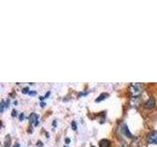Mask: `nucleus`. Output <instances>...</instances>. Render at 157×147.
Returning a JSON list of instances; mask_svg holds the SVG:
<instances>
[{"instance_id": "f3484780", "label": "nucleus", "mask_w": 157, "mask_h": 147, "mask_svg": "<svg viewBox=\"0 0 157 147\" xmlns=\"http://www.w3.org/2000/svg\"><path fill=\"white\" fill-rule=\"evenodd\" d=\"M91 147H94V146H91Z\"/></svg>"}, {"instance_id": "6e6552de", "label": "nucleus", "mask_w": 157, "mask_h": 147, "mask_svg": "<svg viewBox=\"0 0 157 147\" xmlns=\"http://www.w3.org/2000/svg\"><path fill=\"white\" fill-rule=\"evenodd\" d=\"M4 108H5V102L2 100V101H1V108H0V111L3 112V111H4Z\"/></svg>"}, {"instance_id": "7ed1b4c3", "label": "nucleus", "mask_w": 157, "mask_h": 147, "mask_svg": "<svg viewBox=\"0 0 157 147\" xmlns=\"http://www.w3.org/2000/svg\"><path fill=\"white\" fill-rule=\"evenodd\" d=\"M154 106H155V99L153 97H150L149 99L144 103V107L147 108V109H152V108H154Z\"/></svg>"}, {"instance_id": "f257e3e1", "label": "nucleus", "mask_w": 157, "mask_h": 147, "mask_svg": "<svg viewBox=\"0 0 157 147\" xmlns=\"http://www.w3.org/2000/svg\"><path fill=\"white\" fill-rule=\"evenodd\" d=\"M130 91L134 96L139 95L141 92V85H139V83H134V85H132L130 86Z\"/></svg>"}, {"instance_id": "2eb2a0df", "label": "nucleus", "mask_w": 157, "mask_h": 147, "mask_svg": "<svg viewBox=\"0 0 157 147\" xmlns=\"http://www.w3.org/2000/svg\"><path fill=\"white\" fill-rule=\"evenodd\" d=\"M37 144H38V146H41V144H42V143H41L40 141H38V142H37Z\"/></svg>"}, {"instance_id": "f8f14e48", "label": "nucleus", "mask_w": 157, "mask_h": 147, "mask_svg": "<svg viewBox=\"0 0 157 147\" xmlns=\"http://www.w3.org/2000/svg\"><path fill=\"white\" fill-rule=\"evenodd\" d=\"M29 94H31V95H36V92H33H33H32V91H29Z\"/></svg>"}, {"instance_id": "9d476101", "label": "nucleus", "mask_w": 157, "mask_h": 147, "mask_svg": "<svg viewBox=\"0 0 157 147\" xmlns=\"http://www.w3.org/2000/svg\"><path fill=\"white\" fill-rule=\"evenodd\" d=\"M23 93H29V88L28 87L24 88V89H23Z\"/></svg>"}, {"instance_id": "dca6fc26", "label": "nucleus", "mask_w": 157, "mask_h": 147, "mask_svg": "<svg viewBox=\"0 0 157 147\" xmlns=\"http://www.w3.org/2000/svg\"><path fill=\"white\" fill-rule=\"evenodd\" d=\"M14 147H20V145H19V144H18V143H17V144H16V145H15V146H14Z\"/></svg>"}, {"instance_id": "f03ea898", "label": "nucleus", "mask_w": 157, "mask_h": 147, "mask_svg": "<svg viewBox=\"0 0 157 147\" xmlns=\"http://www.w3.org/2000/svg\"><path fill=\"white\" fill-rule=\"evenodd\" d=\"M147 141H148L149 143L157 144V130H153L150 132L148 134V137H147Z\"/></svg>"}, {"instance_id": "1a4fd4ad", "label": "nucleus", "mask_w": 157, "mask_h": 147, "mask_svg": "<svg viewBox=\"0 0 157 147\" xmlns=\"http://www.w3.org/2000/svg\"><path fill=\"white\" fill-rule=\"evenodd\" d=\"M72 127H73V130H77V126H76V123H75V122H73V123H72Z\"/></svg>"}, {"instance_id": "0eeeda50", "label": "nucleus", "mask_w": 157, "mask_h": 147, "mask_svg": "<svg viewBox=\"0 0 157 147\" xmlns=\"http://www.w3.org/2000/svg\"><path fill=\"white\" fill-rule=\"evenodd\" d=\"M106 97H108V94H107V93H103V94H101V95L98 96V98L96 99V102H100L101 100H104Z\"/></svg>"}, {"instance_id": "39448f33", "label": "nucleus", "mask_w": 157, "mask_h": 147, "mask_svg": "<svg viewBox=\"0 0 157 147\" xmlns=\"http://www.w3.org/2000/svg\"><path fill=\"white\" fill-rule=\"evenodd\" d=\"M121 130H122V132L124 134V135H126V136H129V137H132V134L129 131V130H128V126L124 124V125H122V127H121Z\"/></svg>"}, {"instance_id": "9b49d317", "label": "nucleus", "mask_w": 157, "mask_h": 147, "mask_svg": "<svg viewBox=\"0 0 157 147\" xmlns=\"http://www.w3.org/2000/svg\"><path fill=\"white\" fill-rule=\"evenodd\" d=\"M16 115H17V111H16V110H13V111H12V116L15 117Z\"/></svg>"}, {"instance_id": "4468645a", "label": "nucleus", "mask_w": 157, "mask_h": 147, "mask_svg": "<svg viewBox=\"0 0 157 147\" xmlns=\"http://www.w3.org/2000/svg\"><path fill=\"white\" fill-rule=\"evenodd\" d=\"M65 142H66L67 144H68V143H70V139H69V138H67V139L65 140Z\"/></svg>"}, {"instance_id": "20e7f679", "label": "nucleus", "mask_w": 157, "mask_h": 147, "mask_svg": "<svg viewBox=\"0 0 157 147\" xmlns=\"http://www.w3.org/2000/svg\"><path fill=\"white\" fill-rule=\"evenodd\" d=\"M29 122H31V124L34 125V126H37L38 125V116L36 114V113H33V114H31V116H29Z\"/></svg>"}, {"instance_id": "ddd939ff", "label": "nucleus", "mask_w": 157, "mask_h": 147, "mask_svg": "<svg viewBox=\"0 0 157 147\" xmlns=\"http://www.w3.org/2000/svg\"><path fill=\"white\" fill-rule=\"evenodd\" d=\"M24 118H25V116H24V114H22L21 116H20V120H21V121H22V120L24 119Z\"/></svg>"}, {"instance_id": "423d86ee", "label": "nucleus", "mask_w": 157, "mask_h": 147, "mask_svg": "<svg viewBox=\"0 0 157 147\" xmlns=\"http://www.w3.org/2000/svg\"><path fill=\"white\" fill-rule=\"evenodd\" d=\"M111 142L107 139H102L99 142V147H110Z\"/></svg>"}]
</instances>
